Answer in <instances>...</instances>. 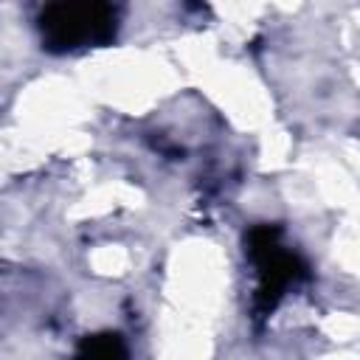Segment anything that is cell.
Returning a JSON list of instances; mask_svg holds the SVG:
<instances>
[{
	"label": "cell",
	"instance_id": "obj_3",
	"mask_svg": "<svg viewBox=\"0 0 360 360\" xmlns=\"http://www.w3.org/2000/svg\"><path fill=\"white\" fill-rule=\"evenodd\" d=\"M82 357H124L127 354V346L121 340V335L115 332H101V335H87L79 349H76Z\"/></svg>",
	"mask_w": 360,
	"mask_h": 360
},
{
	"label": "cell",
	"instance_id": "obj_4",
	"mask_svg": "<svg viewBox=\"0 0 360 360\" xmlns=\"http://www.w3.org/2000/svg\"><path fill=\"white\" fill-rule=\"evenodd\" d=\"M188 6H191V8H197V6H200V0H188Z\"/></svg>",
	"mask_w": 360,
	"mask_h": 360
},
{
	"label": "cell",
	"instance_id": "obj_1",
	"mask_svg": "<svg viewBox=\"0 0 360 360\" xmlns=\"http://www.w3.org/2000/svg\"><path fill=\"white\" fill-rule=\"evenodd\" d=\"M39 31L53 53L107 45L115 37V11L107 0H51L39 14Z\"/></svg>",
	"mask_w": 360,
	"mask_h": 360
},
{
	"label": "cell",
	"instance_id": "obj_2",
	"mask_svg": "<svg viewBox=\"0 0 360 360\" xmlns=\"http://www.w3.org/2000/svg\"><path fill=\"white\" fill-rule=\"evenodd\" d=\"M248 256L256 264L259 287H256V312L270 315L281 301L284 290L307 276V264L281 245L278 225H256L248 231Z\"/></svg>",
	"mask_w": 360,
	"mask_h": 360
}]
</instances>
